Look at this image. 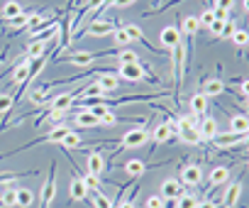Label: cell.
Instances as JSON below:
<instances>
[{
  "label": "cell",
  "instance_id": "1",
  "mask_svg": "<svg viewBox=\"0 0 249 208\" xmlns=\"http://www.w3.org/2000/svg\"><path fill=\"white\" fill-rule=\"evenodd\" d=\"M188 54H186V44L181 42L178 47L171 49V81H174V93L178 95V91L183 88V76L188 71Z\"/></svg>",
  "mask_w": 249,
  "mask_h": 208
},
{
  "label": "cell",
  "instance_id": "2",
  "mask_svg": "<svg viewBox=\"0 0 249 208\" xmlns=\"http://www.w3.org/2000/svg\"><path fill=\"white\" fill-rule=\"evenodd\" d=\"M196 115L191 113V115H183V118H178L176 120V135L183 140V142H188V145H200V132H198V128H196Z\"/></svg>",
  "mask_w": 249,
  "mask_h": 208
},
{
  "label": "cell",
  "instance_id": "3",
  "mask_svg": "<svg viewBox=\"0 0 249 208\" xmlns=\"http://www.w3.org/2000/svg\"><path fill=\"white\" fill-rule=\"evenodd\" d=\"M69 132H71V128H69V125H56V128H52L47 135H42V137H37V140H30V142H25L22 147H18V150H13V152L32 150V147H37V145H52V142H61V140H64Z\"/></svg>",
  "mask_w": 249,
  "mask_h": 208
},
{
  "label": "cell",
  "instance_id": "4",
  "mask_svg": "<svg viewBox=\"0 0 249 208\" xmlns=\"http://www.w3.org/2000/svg\"><path fill=\"white\" fill-rule=\"evenodd\" d=\"M147 142H149V130H147V128H132V130H127V132L122 135V140H120V150H115V154L122 152V150L142 147V145H147Z\"/></svg>",
  "mask_w": 249,
  "mask_h": 208
},
{
  "label": "cell",
  "instance_id": "5",
  "mask_svg": "<svg viewBox=\"0 0 249 208\" xmlns=\"http://www.w3.org/2000/svg\"><path fill=\"white\" fill-rule=\"evenodd\" d=\"M115 74H117V78H124V81H130V83H140V81H144L149 76V69L144 64H122V66L115 69Z\"/></svg>",
  "mask_w": 249,
  "mask_h": 208
},
{
  "label": "cell",
  "instance_id": "6",
  "mask_svg": "<svg viewBox=\"0 0 249 208\" xmlns=\"http://www.w3.org/2000/svg\"><path fill=\"white\" fill-rule=\"evenodd\" d=\"M200 25H198V18L196 15H188L183 22H181V35L186 37V54H188V61H191V47H193V37L198 35Z\"/></svg>",
  "mask_w": 249,
  "mask_h": 208
},
{
  "label": "cell",
  "instance_id": "7",
  "mask_svg": "<svg viewBox=\"0 0 249 208\" xmlns=\"http://www.w3.org/2000/svg\"><path fill=\"white\" fill-rule=\"evenodd\" d=\"M110 52H98V54H90V52H76V54H66V57H61V61H66V64H73V66H90L95 59H100V57H107Z\"/></svg>",
  "mask_w": 249,
  "mask_h": 208
},
{
  "label": "cell",
  "instance_id": "8",
  "mask_svg": "<svg viewBox=\"0 0 249 208\" xmlns=\"http://www.w3.org/2000/svg\"><path fill=\"white\" fill-rule=\"evenodd\" d=\"M54 196H56V164H52L49 176H47V181L42 186V208H49Z\"/></svg>",
  "mask_w": 249,
  "mask_h": 208
},
{
  "label": "cell",
  "instance_id": "9",
  "mask_svg": "<svg viewBox=\"0 0 249 208\" xmlns=\"http://www.w3.org/2000/svg\"><path fill=\"white\" fill-rule=\"evenodd\" d=\"M76 98H78V93L73 91V93H59L56 98H52L49 100V111H61V113H66V111H71L73 108V103H76Z\"/></svg>",
  "mask_w": 249,
  "mask_h": 208
},
{
  "label": "cell",
  "instance_id": "10",
  "mask_svg": "<svg viewBox=\"0 0 249 208\" xmlns=\"http://www.w3.org/2000/svg\"><path fill=\"white\" fill-rule=\"evenodd\" d=\"M159 39H161V47L169 49V54H171V49L181 44V30L176 25H169V27H164L159 32Z\"/></svg>",
  "mask_w": 249,
  "mask_h": 208
},
{
  "label": "cell",
  "instance_id": "11",
  "mask_svg": "<svg viewBox=\"0 0 249 208\" xmlns=\"http://www.w3.org/2000/svg\"><path fill=\"white\" fill-rule=\"evenodd\" d=\"M200 179H203V169L198 167V164H186L183 169H181V184L183 186H198L200 184Z\"/></svg>",
  "mask_w": 249,
  "mask_h": 208
},
{
  "label": "cell",
  "instance_id": "12",
  "mask_svg": "<svg viewBox=\"0 0 249 208\" xmlns=\"http://www.w3.org/2000/svg\"><path fill=\"white\" fill-rule=\"evenodd\" d=\"M186 193V189H183V184L178 181V179H166L164 184H161V198L164 201H176L178 196H183Z\"/></svg>",
  "mask_w": 249,
  "mask_h": 208
},
{
  "label": "cell",
  "instance_id": "13",
  "mask_svg": "<svg viewBox=\"0 0 249 208\" xmlns=\"http://www.w3.org/2000/svg\"><path fill=\"white\" fill-rule=\"evenodd\" d=\"M76 113H73V125L76 128H100V120L90 113V111H86V108H73Z\"/></svg>",
  "mask_w": 249,
  "mask_h": 208
},
{
  "label": "cell",
  "instance_id": "14",
  "mask_svg": "<svg viewBox=\"0 0 249 208\" xmlns=\"http://www.w3.org/2000/svg\"><path fill=\"white\" fill-rule=\"evenodd\" d=\"M174 135H176L174 123H161V125H157V128H154V132H152V142H154V147H159V145L169 142Z\"/></svg>",
  "mask_w": 249,
  "mask_h": 208
},
{
  "label": "cell",
  "instance_id": "15",
  "mask_svg": "<svg viewBox=\"0 0 249 208\" xmlns=\"http://www.w3.org/2000/svg\"><path fill=\"white\" fill-rule=\"evenodd\" d=\"M115 30V22L112 20H93L83 35H93V37H105V35H112Z\"/></svg>",
  "mask_w": 249,
  "mask_h": 208
},
{
  "label": "cell",
  "instance_id": "16",
  "mask_svg": "<svg viewBox=\"0 0 249 208\" xmlns=\"http://www.w3.org/2000/svg\"><path fill=\"white\" fill-rule=\"evenodd\" d=\"M244 137H247V135H244ZM244 137H242V135H232V132H222V135H217V137L213 140V145H215L217 150H232V147H242Z\"/></svg>",
  "mask_w": 249,
  "mask_h": 208
},
{
  "label": "cell",
  "instance_id": "17",
  "mask_svg": "<svg viewBox=\"0 0 249 208\" xmlns=\"http://www.w3.org/2000/svg\"><path fill=\"white\" fill-rule=\"evenodd\" d=\"M69 198H71V201H76V203H81V201H86V198H88V189L83 186V181H81V176H78V174H73V176H71V181H69Z\"/></svg>",
  "mask_w": 249,
  "mask_h": 208
},
{
  "label": "cell",
  "instance_id": "18",
  "mask_svg": "<svg viewBox=\"0 0 249 208\" xmlns=\"http://www.w3.org/2000/svg\"><path fill=\"white\" fill-rule=\"evenodd\" d=\"M105 167H107V159H105L100 152H90V154L86 157V171L100 176V174L105 171Z\"/></svg>",
  "mask_w": 249,
  "mask_h": 208
},
{
  "label": "cell",
  "instance_id": "19",
  "mask_svg": "<svg viewBox=\"0 0 249 208\" xmlns=\"http://www.w3.org/2000/svg\"><path fill=\"white\" fill-rule=\"evenodd\" d=\"M198 132H200V142H213V140L220 135L215 118H203V123L198 125Z\"/></svg>",
  "mask_w": 249,
  "mask_h": 208
},
{
  "label": "cell",
  "instance_id": "20",
  "mask_svg": "<svg viewBox=\"0 0 249 208\" xmlns=\"http://www.w3.org/2000/svg\"><path fill=\"white\" fill-rule=\"evenodd\" d=\"M239 196H242V181L237 179V181H232V184L227 186V191H225V196H222V206H225V208H234L237 201H239Z\"/></svg>",
  "mask_w": 249,
  "mask_h": 208
},
{
  "label": "cell",
  "instance_id": "21",
  "mask_svg": "<svg viewBox=\"0 0 249 208\" xmlns=\"http://www.w3.org/2000/svg\"><path fill=\"white\" fill-rule=\"evenodd\" d=\"M25 81H30V59H25L22 64H18V66L13 69L10 86H22Z\"/></svg>",
  "mask_w": 249,
  "mask_h": 208
},
{
  "label": "cell",
  "instance_id": "22",
  "mask_svg": "<svg viewBox=\"0 0 249 208\" xmlns=\"http://www.w3.org/2000/svg\"><path fill=\"white\" fill-rule=\"evenodd\" d=\"M188 108H191L193 115H205V111H208V95H205L203 91L193 93V95H191V103H188Z\"/></svg>",
  "mask_w": 249,
  "mask_h": 208
},
{
  "label": "cell",
  "instance_id": "23",
  "mask_svg": "<svg viewBox=\"0 0 249 208\" xmlns=\"http://www.w3.org/2000/svg\"><path fill=\"white\" fill-rule=\"evenodd\" d=\"M227 132H232V135H249V118L247 115H232L230 118V130Z\"/></svg>",
  "mask_w": 249,
  "mask_h": 208
},
{
  "label": "cell",
  "instance_id": "24",
  "mask_svg": "<svg viewBox=\"0 0 249 208\" xmlns=\"http://www.w3.org/2000/svg\"><path fill=\"white\" fill-rule=\"evenodd\" d=\"M122 169H124V174H127L130 179H140V176L147 171V164H144L142 159H127Z\"/></svg>",
  "mask_w": 249,
  "mask_h": 208
},
{
  "label": "cell",
  "instance_id": "25",
  "mask_svg": "<svg viewBox=\"0 0 249 208\" xmlns=\"http://www.w3.org/2000/svg\"><path fill=\"white\" fill-rule=\"evenodd\" d=\"M208 181H210V186L215 189V186H222V184H227L230 181V169L227 167H215L213 171H210V176H208Z\"/></svg>",
  "mask_w": 249,
  "mask_h": 208
},
{
  "label": "cell",
  "instance_id": "26",
  "mask_svg": "<svg viewBox=\"0 0 249 208\" xmlns=\"http://www.w3.org/2000/svg\"><path fill=\"white\" fill-rule=\"evenodd\" d=\"M13 108H15V100H13V95H8V93H0V115H3V123H0V128H5V123H8V118H10Z\"/></svg>",
  "mask_w": 249,
  "mask_h": 208
},
{
  "label": "cell",
  "instance_id": "27",
  "mask_svg": "<svg viewBox=\"0 0 249 208\" xmlns=\"http://www.w3.org/2000/svg\"><path fill=\"white\" fill-rule=\"evenodd\" d=\"M30 27V13H20V15H15V18H10L8 20V30L15 35V32H22V30H27Z\"/></svg>",
  "mask_w": 249,
  "mask_h": 208
},
{
  "label": "cell",
  "instance_id": "28",
  "mask_svg": "<svg viewBox=\"0 0 249 208\" xmlns=\"http://www.w3.org/2000/svg\"><path fill=\"white\" fill-rule=\"evenodd\" d=\"M0 189H3V193H0V206L15 208L18 206V191H15V186H0Z\"/></svg>",
  "mask_w": 249,
  "mask_h": 208
},
{
  "label": "cell",
  "instance_id": "29",
  "mask_svg": "<svg viewBox=\"0 0 249 208\" xmlns=\"http://www.w3.org/2000/svg\"><path fill=\"white\" fill-rule=\"evenodd\" d=\"M112 42H115L117 49H127L132 44V39H130V35H127V30H124V27H115L112 30Z\"/></svg>",
  "mask_w": 249,
  "mask_h": 208
},
{
  "label": "cell",
  "instance_id": "30",
  "mask_svg": "<svg viewBox=\"0 0 249 208\" xmlns=\"http://www.w3.org/2000/svg\"><path fill=\"white\" fill-rule=\"evenodd\" d=\"M47 47H49V42L47 39H39V42H27V59H39V57H44L47 54Z\"/></svg>",
  "mask_w": 249,
  "mask_h": 208
},
{
  "label": "cell",
  "instance_id": "31",
  "mask_svg": "<svg viewBox=\"0 0 249 208\" xmlns=\"http://www.w3.org/2000/svg\"><path fill=\"white\" fill-rule=\"evenodd\" d=\"M15 191H18V208H32L35 193L30 189H25V186H15Z\"/></svg>",
  "mask_w": 249,
  "mask_h": 208
},
{
  "label": "cell",
  "instance_id": "32",
  "mask_svg": "<svg viewBox=\"0 0 249 208\" xmlns=\"http://www.w3.org/2000/svg\"><path fill=\"white\" fill-rule=\"evenodd\" d=\"M117 61H120V66H122V64H142V61H140V54H137L132 47L117 49Z\"/></svg>",
  "mask_w": 249,
  "mask_h": 208
},
{
  "label": "cell",
  "instance_id": "33",
  "mask_svg": "<svg viewBox=\"0 0 249 208\" xmlns=\"http://www.w3.org/2000/svg\"><path fill=\"white\" fill-rule=\"evenodd\" d=\"M76 174L81 176V181H83V186L88 189V193H98V191H100V179H98L95 174H90V171H86V174L76 171Z\"/></svg>",
  "mask_w": 249,
  "mask_h": 208
},
{
  "label": "cell",
  "instance_id": "34",
  "mask_svg": "<svg viewBox=\"0 0 249 208\" xmlns=\"http://www.w3.org/2000/svg\"><path fill=\"white\" fill-rule=\"evenodd\" d=\"M222 91H225V81H220V78H210V81H205V86H203V93H205L208 98L220 95Z\"/></svg>",
  "mask_w": 249,
  "mask_h": 208
},
{
  "label": "cell",
  "instance_id": "35",
  "mask_svg": "<svg viewBox=\"0 0 249 208\" xmlns=\"http://www.w3.org/2000/svg\"><path fill=\"white\" fill-rule=\"evenodd\" d=\"M20 13H22V5L18 3V0H8V3L3 5V10H0V18L10 20V18H15V15H20Z\"/></svg>",
  "mask_w": 249,
  "mask_h": 208
},
{
  "label": "cell",
  "instance_id": "36",
  "mask_svg": "<svg viewBox=\"0 0 249 208\" xmlns=\"http://www.w3.org/2000/svg\"><path fill=\"white\" fill-rule=\"evenodd\" d=\"M49 86H39V88H35L32 93H30V100L35 103V106H44V103L49 100V91H47Z\"/></svg>",
  "mask_w": 249,
  "mask_h": 208
},
{
  "label": "cell",
  "instance_id": "37",
  "mask_svg": "<svg viewBox=\"0 0 249 208\" xmlns=\"http://www.w3.org/2000/svg\"><path fill=\"white\" fill-rule=\"evenodd\" d=\"M59 145H61L64 150H78V147H81V135H78L76 130H71Z\"/></svg>",
  "mask_w": 249,
  "mask_h": 208
},
{
  "label": "cell",
  "instance_id": "38",
  "mask_svg": "<svg viewBox=\"0 0 249 208\" xmlns=\"http://www.w3.org/2000/svg\"><path fill=\"white\" fill-rule=\"evenodd\" d=\"M230 39H232V44H234L237 49H244V47L249 44V32H247V30H239V27H237V30H234V35H232Z\"/></svg>",
  "mask_w": 249,
  "mask_h": 208
},
{
  "label": "cell",
  "instance_id": "39",
  "mask_svg": "<svg viewBox=\"0 0 249 208\" xmlns=\"http://www.w3.org/2000/svg\"><path fill=\"white\" fill-rule=\"evenodd\" d=\"M176 208H198V198L193 193H183L176 198Z\"/></svg>",
  "mask_w": 249,
  "mask_h": 208
},
{
  "label": "cell",
  "instance_id": "40",
  "mask_svg": "<svg viewBox=\"0 0 249 208\" xmlns=\"http://www.w3.org/2000/svg\"><path fill=\"white\" fill-rule=\"evenodd\" d=\"M213 22H215V10H213V8H208V10H203V13L198 15V25H200V27H208V30H210Z\"/></svg>",
  "mask_w": 249,
  "mask_h": 208
},
{
  "label": "cell",
  "instance_id": "41",
  "mask_svg": "<svg viewBox=\"0 0 249 208\" xmlns=\"http://www.w3.org/2000/svg\"><path fill=\"white\" fill-rule=\"evenodd\" d=\"M93 206H95V208H112V201L98 191V193H93Z\"/></svg>",
  "mask_w": 249,
  "mask_h": 208
},
{
  "label": "cell",
  "instance_id": "42",
  "mask_svg": "<svg viewBox=\"0 0 249 208\" xmlns=\"http://www.w3.org/2000/svg\"><path fill=\"white\" fill-rule=\"evenodd\" d=\"M234 30H237L234 20H227V22H225V27H222V35L217 37V42H220V39H230V37L234 35Z\"/></svg>",
  "mask_w": 249,
  "mask_h": 208
},
{
  "label": "cell",
  "instance_id": "43",
  "mask_svg": "<svg viewBox=\"0 0 249 208\" xmlns=\"http://www.w3.org/2000/svg\"><path fill=\"white\" fill-rule=\"evenodd\" d=\"M164 206H166V201L161 196H149L144 201V208H164Z\"/></svg>",
  "mask_w": 249,
  "mask_h": 208
},
{
  "label": "cell",
  "instance_id": "44",
  "mask_svg": "<svg viewBox=\"0 0 249 208\" xmlns=\"http://www.w3.org/2000/svg\"><path fill=\"white\" fill-rule=\"evenodd\" d=\"M215 8H217V10H225V13H230V10L234 8V0H215Z\"/></svg>",
  "mask_w": 249,
  "mask_h": 208
},
{
  "label": "cell",
  "instance_id": "45",
  "mask_svg": "<svg viewBox=\"0 0 249 208\" xmlns=\"http://www.w3.org/2000/svg\"><path fill=\"white\" fill-rule=\"evenodd\" d=\"M225 22H227V20H215V22L210 25V32L215 35V39H217V37L222 35V27H225Z\"/></svg>",
  "mask_w": 249,
  "mask_h": 208
},
{
  "label": "cell",
  "instance_id": "46",
  "mask_svg": "<svg viewBox=\"0 0 249 208\" xmlns=\"http://www.w3.org/2000/svg\"><path fill=\"white\" fill-rule=\"evenodd\" d=\"M239 93H242L244 98L249 95V78H242V81H239Z\"/></svg>",
  "mask_w": 249,
  "mask_h": 208
},
{
  "label": "cell",
  "instance_id": "47",
  "mask_svg": "<svg viewBox=\"0 0 249 208\" xmlns=\"http://www.w3.org/2000/svg\"><path fill=\"white\" fill-rule=\"evenodd\" d=\"M135 0H115L112 3V8H127V5H132Z\"/></svg>",
  "mask_w": 249,
  "mask_h": 208
},
{
  "label": "cell",
  "instance_id": "48",
  "mask_svg": "<svg viewBox=\"0 0 249 208\" xmlns=\"http://www.w3.org/2000/svg\"><path fill=\"white\" fill-rule=\"evenodd\" d=\"M198 208H217V203L215 201H203V203H198Z\"/></svg>",
  "mask_w": 249,
  "mask_h": 208
},
{
  "label": "cell",
  "instance_id": "49",
  "mask_svg": "<svg viewBox=\"0 0 249 208\" xmlns=\"http://www.w3.org/2000/svg\"><path fill=\"white\" fill-rule=\"evenodd\" d=\"M242 150H247V152H249V135L244 137V142H242Z\"/></svg>",
  "mask_w": 249,
  "mask_h": 208
},
{
  "label": "cell",
  "instance_id": "50",
  "mask_svg": "<svg viewBox=\"0 0 249 208\" xmlns=\"http://www.w3.org/2000/svg\"><path fill=\"white\" fill-rule=\"evenodd\" d=\"M242 5H244V13H249V0H244V3H242Z\"/></svg>",
  "mask_w": 249,
  "mask_h": 208
},
{
  "label": "cell",
  "instance_id": "51",
  "mask_svg": "<svg viewBox=\"0 0 249 208\" xmlns=\"http://www.w3.org/2000/svg\"><path fill=\"white\" fill-rule=\"evenodd\" d=\"M247 106H249V95H247Z\"/></svg>",
  "mask_w": 249,
  "mask_h": 208
},
{
  "label": "cell",
  "instance_id": "52",
  "mask_svg": "<svg viewBox=\"0 0 249 208\" xmlns=\"http://www.w3.org/2000/svg\"><path fill=\"white\" fill-rule=\"evenodd\" d=\"M247 169H249V159H247Z\"/></svg>",
  "mask_w": 249,
  "mask_h": 208
}]
</instances>
